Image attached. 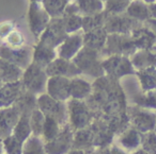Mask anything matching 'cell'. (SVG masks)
I'll return each instance as SVG.
<instances>
[{"mask_svg":"<svg viewBox=\"0 0 156 154\" xmlns=\"http://www.w3.org/2000/svg\"><path fill=\"white\" fill-rule=\"evenodd\" d=\"M96 117L112 119L127 115V98L121 81L107 75L92 82V94L86 101Z\"/></svg>","mask_w":156,"mask_h":154,"instance_id":"6da1fadb","label":"cell"},{"mask_svg":"<svg viewBox=\"0 0 156 154\" xmlns=\"http://www.w3.org/2000/svg\"><path fill=\"white\" fill-rule=\"evenodd\" d=\"M72 61L80 70L83 77H89L96 80L105 75L102 65L103 56L101 52L96 50L83 47Z\"/></svg>","mask_w":156,"mask_h":154,"instance_id":"7a4b0ae2","label":"cell"},{"mask_svg":"<svg viewBox=\"0 0 156 154\" xmlns=\"http://www.w3.org/2000/svg\"><path fill=\"white\" fill-rule=\"evenodd\" d=\"M67 105V123L74 132L87 129L93 123L96 115L86 101L69 99Z\"/></svg>","mask_w":156,"mask_h":154,"instance_id":"3957f363","label":"cell"},{"mask_svg":"<svg viewBox=\"0 0 156 154\" xmlns=\"http://www.w3.org/2000/svg\"><path fill=\"white\" fill-rule=\"evenodd\" d=\"M47 81L48 75L45 68L34 63H31L23 73L22 83L24 89L37 97L46 92Z\"/></svg>","mask_w":156,"mask_h":154,"instance_id":"277c9868","label":"cell"},{"mask_svg":"<svg viewBox=\"0 0 156 154\" xmlns=\"http://www.w3.org/2000/svg\"><path fill=\"white\" fill-rule=\"evenodd\" d=\"M103 69L105 75L121 81L123 78L135 75L136 70L130 59L122 55H110L103 59Z\"/></svg>","mask_w":156,"mask_h":154,"instance_id":"5b68a950","label":"cell"},{"mask_svg":"<svg viewBox=\"0 0 156 154\" xmlns=\"http://www.w3.org/2000/svg\"><path fill=\"white\" fill-rule=\"evenodd\" d=\"M127 117L129 126L140 132L141 134H145L156 130L155 112L128 104Z\"/></svg>","mask_w":156,"mask_h":154,"instance_id":"8992f818","label":"cell"},{"mask_svg":"<svg viewBox=\"0 0 156 154\" xmlns=\"http://www.w3.org/2000/svg\"><path fill=\"white\" fill-rule=\"evenodd\" d=\"M137 51L130 35L125 34H108L106 45L102 50L103 59L110 55H122L130 58Z\"/></svg>","mask_w":156,"mask_h":154,"instance_id":"52a82bcc","label":"cell"},{"mask_svg":"<svg viewBox=\"0 0 156 154\" xmlns=\"http://www.w3.org/2000/svg\"><path fill=\"white\" fill-rule=\"evenodd\" d=\"M37 107L44 114L45 117L54 118L62 126L67 123V105L65 102L55 100L44 92L37 96Z\"/></svg>","mask_w":156,"mask_h":154,"instance_id":"ba28073f","label":"cell"},{"mask_svg":"<svg viewBox=\"0 0 156 154\" xmlns=\"http://www.w3.org/2000/svg\"><path fill=\"white\" fill-rule=\"evenodd\" d=\"M33 46H24L20 48H11L0 44V59L17 65L25 70L32 63Z\"/></svg>","mask_w":156,"mask_h":154,"instance_id":"9c48e42d","label":"cell"},{"mask_svg":"<svg viewBox=\"0 0 156 154\" xmlns=\"http://www.w3.org/2000/svg\"><path fill=\"white\" fill-rule=\"evenodd\" d=\"M142 22L130 18L126 13L118 15H109L105 22V30L108 34H125L130 35L135 29L142 26Z\"/></svg>","mask_w":156,"mask_h":154,"instance_id":"30bf717a","label":"cell"},{"mask_svg":"<svg viewBox=\"0 0 156 154\" xmlns=\"http://www.w3.org/2000/svg\"><path fill=\"white\" fill-rule=\"evenodd\" d=\"M28 20L29 29H30L32 35L37 41L42 35V33L45 31V29L49 25L51 17L45 11L41 2H30L28 12Z\"/></svg>","mask_w":156,"mask_h":154,"instance_id":"8fae6325","label":"cell"},{"mask_svg":"<svg viewBox=\"0 0 156 154\" xmlns=\"http://www.w3.org/2000/svg\"><path fill=\"white\" fill-rule=\"evenodd\" d=\"M74 133L69 123L63 126L60 133L52 140L45 143L46 154H67L72 151Z\"/></svg>","mask_w":156,"mask_h":154,"instance_id":"7c38bea8","label":"cell"},{"mask_svg":"<svg viewBox=\"0 0 156 154\" xmlns=\"http://www.w3.org/2000/svg\"><path fill=\"white\" fill-rule=\"evenodd\" d=\"M141 143H142V134L128 126L122 132L115 135L112 145L126 153L133 154L141 149Z\"/></svg>","mask_w":156,"mask_h":154,"instance_id":"4fadbf2b","label":"cell"},{"mask_svg":"<svg viewBox=\"0 0 156 154\" xmlns=\"http://www.w3.org/2000/svg\"><path fill=\"white\" fill-rule=\"evenodd\" d=\"M67 33L64 29L62 22V17L60 18H51L49 25L45 29L37 42L44 44V45L57 49L61 44L63 43L67 37Z\"/></svg>","mask_w":156,"mask_h":154,"instance_id":"5bb4252c","label":"cell"},{"mask_svg":"<svg viewBox=\"0 0 156 154\" xmlns=\"http://www.w3.org/2000/svg\"><path fill=\"white\" fill-rule=\"evenodd\" d=\"M85 47L83 45V32L79 31L77 33L69 34L63 43L57 48V55L58 58L72 61L77 55L80 50Z\"/></svg>","mask_w":156,"mask_h":154,"instance_id":"9a60e30c","label":"cell"},{"mask_svg":"<svg viewBox=\"0 0 156 154\" xmlns=\"http://www.w3.org/2000/svg\"><path fill=\"white\" fill-rule=\"evenodd\" d=\"M48 78L49 77H63L67 79H73L81 75L80 70L77 68L73 61H67L64 59L57 58L45 68Z\"/></svg>","mask_w":156,"mask_h":154,"instance_id":"2e32d148","label":"cell"},{"mask_svg":"<svg viewBox=\"0 0 156 154\" xmlns=\"http://www.w3.org/2000/svg\"><path fill=\"white\" fill-rule=\"evenodd\" d=\"M69 80L63 77H49L46 85V94L55 100L66 103L71 99Z\"/></svg>","mask_w":156,"mask_h":154,"instance_id":"e0dca14e","label":"cell"},{"mask_svg":"<svg viewBox=\"0 0 156 154\" xmlns=\"http://www.w3.org/2000/svg\"><path fill=\"white\" fill-rule=\"evenodd\" d=\"M20 112L15 106L0 109V139L12 134L16 123L20 118Z\"/></svg>","mask_w":156,"mask_h":154,"instance_id":"ac0fdd59","label":"cell"},{"mask_svg":"<svg viewBox=\"0 0 156 154\" xmlns=\"http://www.w3.org/2000/svg\"><path fill=\"white\" fill-rule=\"evenodd\" d=\"M23 92L24 86L22 81L3 84L0 87V109L13 106Z\"/></svg>","mask_w":156,"mask_h":154,"instance_id":"d6986e66","label":"cell"},{"mask_svg":"<svg viewBox=\"0 0 156 154\" xmlns=\"http://www.w3.org/2000/svg\"><path fill=\"white\" fill-rule=\"evenodd\" d=\"M130 38L137 50H151L156 43V35L144 24L130 33Z\"/></svg>","mask_w":156,"mask_h":154,"instance_id":"ffe728a7","label":"cell"},{"mask_svg":"<svg viewBox=\"0 0 156 154\" xmlns=\"http://www.w3.org/2000/svg\"><path fill=\"white\" fill-rule=\"evenodd\" d=\"M126 98L130 105H135L156 113V89L149 92H142L139 89V92H129V96H126Z\"/></svg>","mask_w":156,"mask_h":154,"instance_id":"44dd1931","label":"cell"},{"mask_svg":"<svg viewBox=\"0 0 156 154\" xmlns=\"http://www.w3.org/2000/svg\"><path fill=\"white\" fill-rule=\"evenodd\" d=\"M92 94V83L83 75H78L69 80V95L71 99L87 101Z\"/></svg>","mask_w":156,"mask_h":154,"instance_id":"7402d4cb","label":"cell"},{"mask_svg":"<svg viewBox=\"0 0 156 154\" xmlns=\"http://www.w3.org/2000/svg\"><path fill=\"white\" fill-rule=\"evenodd\" d=\"M57 58H58L57 50L54 48L48 47L40 42H37V44L33 45L32 63H34V64L39 65L43 68H46Z\"/></svg>","mask_w":156,"mask_h":154,"instance_id":"603a6c76","label":"cell"},{"mask_svg":"<svg viewBox=\"0 0 156 154\" xmlns=\"http://www.w3.org/2000/svg\"><path fill=\"white\" fill-rule=\"evenodd\" d=\"M107 37H108V33L106 32L105 28L96 29V30L83 33V45L87 48L102 52L106 45Z\"/></svg>","mask_w":156,"mask_h":154,"instance_id":"cb8c5ba5","label":"cell"},{"mask_svg":"<svg viewBox=\"0 0 156 154\" xmlns=\"http://www.w3.org/2000/svg\"><path fill=\"white\" fill-rule=\"evenodd\" d=\"M23 73L24 70L17 65L0 59V79L3 84L22 81Z\"/></svg>","mask_w":156,"mask_h":154,"instance_id":"d4e9b609","label":"cell"},{"mask_svg":"<svg viewBox=\"0 0 156 154\" xmlns=\"http://www.w3.org/2000/svg\"><path fill=\"white\" fill-rule=\"evenodd\" d=\"M129 59L136 71L156 68V55L151 50H137Z\"/></svg>","mask_w":156,"mask_h":154,"instance_id":"484cf974","label":"cell"},{"mask_svg":"<svg viewBox=\"0 0 156 154\" xmlns=\"http://www.w3.org/2000/svg\"><path fill=\"white\" fill-rule=\"evenodd\" d=\"M94 149L93 133L90 126L87 129L76 131L74 133L73 150H81V151L90 152Z\"/></svg>","mask_w":156,"mask_h":154,"instance_id":"4316f807","label":"cell"},{"mask_svg":"<svg viewBox=\"0 0 156 154\" xmlns=\"http://www.w3.org/2000/svg\"><path fill=\"white\" fill-rule=\"evenodd\" d=\"M125 13L130 18L142 22V24H144L147 20L151 19L149 5L143 2L142 0H133Z\"/></svg>","mask_w":156,"mask_h":154,"instance_id":"83f0119b","label":"cell"},{"mask_svg":"<svg viewBox=\"0 0 156 154\" xmlns=\"http://www.w3.org/2000/svg\"><path fill=\"white\" fill-rule=\"evenodd\" d=\"M138 80L139 87L142 92L156 89V68H147L138 70L135 73Z\"/></svg>","mask_w":156,"mask_h":154,"instance_id":"f1b7e54d","label":"cell"},{"mask_svg":"<svg viewBox=\"0 0 156 154\" xmlns=\"http://www.w3.org/2000/svg\"><path fill=\"white\" fill-rule=\"evenodd\" d=\"M78 7L79 13L83 16L95 15L104 11L105 2L101 0H72Z\"/></svg>","mask_w":156,"mask_h":154,"instance_id":"f546056e","label":"cell"},{"mask_svg":"<svg viewBox=\"0 0 156 154\" xmlns=\"http://www.w3.org/2000/svg\"><path fill=\"white\" fill-rule=\"evenodd\" d=\"M16 139L24 143L32 135L30 126V114H22L20 120L16 123L12 134Z\"/></svg>","mask_w":156,"mask_h":154,"instance_id":"4dcf8cb0","label":"cell"},{"mask_svg":"<svg viewBox=\"0 0 156 154\" xmlns=\"http://www.w3.org/2000/svg\"><path fill=\"white\" fill-rule=\"evenodd\" d=\"M108 14L105 11L101 12L95 15L83 16V32L87 33L90 31L96 30V29L104 28L105 22L107 19Z\"/></svg>","mask_w":156,"mask_h":154,"instance_id":"1f68e13d","label":"cell"},{"mask_svg":"<svg viewBox=\"0 0 156 154\" xmlns=\"http://www.w3.org/2000/svg\"><path fill=\"white\" fill-rule=\"evenodd\" d=\"M71 0H42L41 3L51 18L62 17L67 3Z\"/></svg>","mask_w":156,"mask_h":154,"instance_id":"d6a6232c","label":"cell"},{"mask_svg":"<svg viewBox=\"0 0 156 154\" xmlns=\"http://www.w3.org/2000/svg\"><path fill=\"white\" fill-rule=\"evenodd\" d=\"M22 154H46L45 142L41 137L31 135L23 145Z\"/></svg>","mask_w":156,"mask_h":154,"instance_id":"836d02e7","label":"cell"},{"mask_svg":"<svg viewBox=\"0 0 156 154\" xmlns=\"http://www.w3.org/2000/svg\"><path fill=\"white\" fill-rule=\"evenodd\" d=\"M61 129H62V126L57 120H55L54 118L45 117V122H44L41 138L43 139L45 143L48 142V141L52 140L60 133Z\"/></svg>","mask_w":156,"mask_h":154,"instance_id":"e575fe53","label":"cell"},{"mask_svg":"<svg viewBox=\"0 0 156 154\" xmlns=\"http://www.w3.org/2000/svg\"><path fill=\"white\" fill-rule=\"evenodd\" d=\"M62 22L67 34L83 31V16L80 14H64Z\"/></svg>","mask_w":156,"mask_h":154,"instance_id":"d590c367","label":"cell"},{"mask_svg":"<svg viewBox=\"0 0 156 154\" xmlns=\"http://www.w3.org/2000/svg\"><path fill=\"white\" fill-rule=\"evenodd\" d=\"M133 0H106L104 11L109 15L124 14Z\"/></svg>","mask_w":156,"mask_h":154,"instance_id":"8d00e7d4","label":"cell"},{"mask_svg":"<svg viewBox=\"0 0 156 154\" xmlns=\"http://www.w3.org/2000/svg\"><path fill=\"white\" fill-rule=\"evenodd\" d=\"M44 122H45V116L39 109H35L30 114V126L32 131V135L41 137L42 131H43Z\"/></svg>","mask_w":156,"mask_h":154,"instance_id":"74e56055","label":"cell"},{"mask_svg":"<svg viewBox=\"0 0 156 154\" xmlns=\"http://www.w3.org/2000/svg\"><path fill=\"white\" fill-rule=\"evenodd\" d=\"M23 145L13 135H9L2 139V149L5 154H22Z\"/></svg>","mask_w":156,"mask_h":154,"instance_id":"f35d334b","label":"cell"},{"mask_svg":"<svg viewBox=\"0 0 156 154\" xmlns=\"http://www.w3.org/2000/svg\"><path fill=\"white\" fill-rule=\"evenodd\" d=\"M141 150L147 154H156V130L142 134Z\"/></svg>","mask_w":156,"mask_h":154,"instance_id":"ab89813d","label":"cell"},{"mask_svg":"<svg viewBox=\"0 0 156 154\" xmlns=\"http://www.w3.org/2000/svg\"><path fill=\"white\" fill-rule=\"evenodd\" d=\"M25 43H26V39H25L24 34L20 30L15 29L8 35V37L1 44H5L11 48H20L26 46Z\"/></svg>","mask_w":156,"mask_h":154,"instance_id":"60d3db41","label":"cell"},{"mask_svg":"<svg viewBox=\"0 0 156 154\" xmlns=\"http://www.w3.org/2000/svg\"><path fill=\"white\" fill-rule=\"evenodd\" d=\"M15 29H16L15 24H14L13 22H11V20L1 22V24H0V42L2 43L8 37V35L13 30H15Z\"/></svg>","mask_w":156,"mask_h":154,"instance_id":"b9f144b4","label":"cell"},{"mask_svg":"<svg viewBox=\"0 0 156 154\" xmlns=\"http://www.w3.org/2000/svg\"><path fill=\"white\" fill-rule=\"evenodd\" d=\"M110 147H108V148H95V149H93L92 151H90L89 154H111Z\"/></svg>","mask_w":156,"mask_h":154,"instance_id":"7bdbcfd3","label":"cell"},{"mask_svg":"<svg viewBox=\"0 0 156 154\" xmlns=\"http://www.w3.org/2000/svg\"><path fill=\"white\" fill-rule=\"evenodd\" d=\"M144 25L150 29V30L153 31L154 34L156 35V19H152L151 18V19L147 20V22H144Z\"/></svg>","mask_w":156,"mask_h":154,"instance_id":"ee69618b","label":"cell"},{"mask_svg":"<svg viewBox=\"0 0 156 154\" xmlns=\"http://www.w3.org/2000/svg\"><path fill=\"white\" fill-rule=\"evenodd\" d=\"M149 10H150V16H151V18L152 19H156V2L150 5Z\"/></svg>","mask_w":156,"mask_h":154,"instance_id":"f6af8a7d","label":"cell"},{"mask_svg":"<svg viewBox=\"0 0 156 154\" xmlns=\"http://www.w3.org/2000/svg\"><path fill=\"white\" fill-rule=\"evenodd\" d=\"M67 154H89V152L81 151V150H72Z\"/></svg>","mask_w":156,"mask_h":154,"instance_id":"bcb514c9","label":"cell"},{"mask_svg":"<svg viewBox=\"0 0 156 154\" xmlns=\"http://www.w3.org/2000/svg\"><path fill=\"white\" fill-rule=\"evenodd\" d=\"M142 1L144 3H147V5H152V3H155L156 2V0H142Z\"/></svg>","mask_w":156,"mask_h":154,"instance_id":"7dc6e473","label":"cell"},{"mask_svg":"<svg viewBox=\"0 0 156 154\" xmlns=\"http://www.w3.org/2000/svg\"><path fill=\"white\" fill-rule=\"evenodd\" d=\"M151 51L153 52V53H154V54H155V55H156V43H155V45H154L153 47L151 48Z\"/></svg>","mask_w":156,"mask_h":154,"instance_id":"c3c4849f","label":"cell"},{"mask_svg":"<svg viewBox=\"0 0 156 154\" xmlns=\"http://www.w3.org/2000/svg\"><path fill=\"white\" fill-rule=\"evenodd\" d=\"M42 0H30V2H41Z\"/></svg>","mask_w":156,"mask_h":154,"instance_id":"681fc988","label":"cell"},{"mask_svg":"<svg viewBox=\"0 0 156 154\" xmlns=\"http://www.w3.org/2000/svg\"><path fill=\"white\" fill-rule=\"evenodd\" d=\"M3 85V83H2V81H1V79H0V87Z\"/></svg>","mask_w":156,"mask_h":154,"instance_id":"f907efd6","label":"cell"},{"mask_svg":"<svg viewBox=\"0 0 156 154\" xmlns=\"http://www.w3.org/2000/svg\"><path fill=\"white\" fill-rule=\"evenodd\" d=\"M101 1H103V2H105V1H106V0H101Z\"/></svg>","mask_w":156,"mask_h":154,"instance_id":"816d5d0a","label":"cell"},{"mask_svg":"<svg viewBox=\"0 0 156 154\" xmlns=\"http://www.w3.org/2000/svg\"><path fill=\"white\" fill-rule=\"evenodd\" d=\"M0 154H5V153H3V152H2V153H0Z\"/></svg>","mask_w":156,"mask_h":154,"instance_id":"f5cc1de1","label":"cell"}]
</instances>
